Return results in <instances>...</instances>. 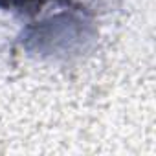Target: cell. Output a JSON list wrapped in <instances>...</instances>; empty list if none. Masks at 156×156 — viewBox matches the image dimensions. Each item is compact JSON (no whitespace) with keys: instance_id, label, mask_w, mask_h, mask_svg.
<instances>
[{"instance_id":"1","label":"cell","mask_w":156,"mask_h":156,"mask_svg":"<svg viewBox=\"0 0 156 156\" xmlns=\"http://www.w3.org/2000/svg\"><path fill=\"white\" fill-rule=\"evenodd\" d=\"M28 2H31V0H8V6H24Z\"/></svg>"}]
</instances>
